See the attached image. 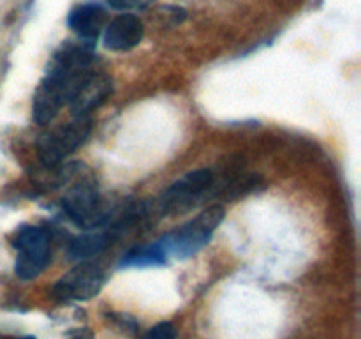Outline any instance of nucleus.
<instances>
[{
  "label": "nucleus",
  "mask_w": 361,
  "mask_h": 339,
  "mask_svg": "<svg viewBox=\"0 0 361 339\" xmlns=\"http://www.w3.org/2000/svg\"><path fill=\"white\" fill-rule=\"evenodd\" d=\"M71 339H94V334H92L90 331H81V332H78V334L74 335V338H71Z\"/></svg>",
  "instance_id": "nucleus-16"
},
{
  "label": "nucleus",
  "mask_w": 361,
  "mask_h": 339,
  "mask_svg": "<svg viewBox=\"0 0 361 339\" xmlns=\"http://www.w3.org/2000/svg\"><path fill=\"white\" fill-rule=\"evenodd\" d=\"M214 184V173L210 170H196L182 179L176 180L171 187L162 196V210H169V208H189L194 205V201L208 191Z\"/></svg>",
  "instance_id": "nucleus-7"
},
{
  "label": "nucleus",
  "mask_w": 361,
  "mask_h": 339,
  "mask_svg": "<svg viewBox=\"0 0 361 339\" xmlns=\"http://www.w3.org/2000/svg\"><path fill=\"white\" fill-rule=\"evenodd\" d=\"M224 215L226 212L221 205H212L182 228L162 237L159 246L166 254H171L178 260H187L210 242L212 233L221 225Z\"/></svg>",
  "instance_id": "nucleus-2"
},
{
  "label": "nucleus",
  "mask_w": 361,
  "mask_h": 339,
  "mask_svg": "<svg viewBox=\"0 0 361 339\" xmlns=\"http://www.w3.org/2000/svg\"><path fill=\"white\" fill-rule=\"evenodd\" d=\"M69 102V92L55 78L46 74L34 95V120L39 126L51 122L60 109Z\"/></svg>",
  "instance_id": "nucleus-8"
},
{
  "label": "nucleus",
  "mask_w": 361,
  "mask_h": 339,
  "mask_svg": "<svg viewBox=\"0 0 361 339\" xmlns=\"http://www.w3.org/2000/svg\"><path fill=\"white\" fill-rule=\"evenodd\" d=\"M145 35L143 21L136 14H120L104 27V46L111 52H129Z\"/></svg>",
  "instance_id": "nucleus-9"
},
{
  "label": "nucleus",
  "mask_w": 361,
  "mask_h": 339,
  "mask_svg": "<svg viewBox=\"0 0 361 339\" xmlns=\"http://www.w3.org/2000/svg\"><path fill=\"white\" fill-rule=\"evenodd\" d=\"M106 246H108V237L101 235V233H92V235L78 237L71 244L69 254L73 260H85V258H90L94 254L101 253Z\"/></svg>",
  "instance_id": "nucleus-12"
},
{
  "label": "nucleus",
  "mask_w": 361,
  "mask_h": 339,
  "mask_svg": "<svg viewBox=\"0 0 361 339\" xmlns=\"http://www.w3.org/2000/svg\"><path fill=\"white\" fill-rule=\"evenodd\" d=\"M60 186L66 187L63 208L67 215L83 228H95L108 221L109 207L99 194L90 170L81 162H71L59 172Z\"/></svg>",
  "instance_id": "nucleus-1"
},
{
  "label": "nucleus",
  "mask_w": 361,
  "mask_h": 339,
  "mask_svg": "<svg viewBox=\"0 0 361 339\" xmlns=\"http://www.w3.org/2000/svg\"><path fill=\"white\" fill-rule=\"evenodd\" d=\"M104 285V272L90 261H83L63 274L53 286V295L59 300H88L97 295Z\"/></svg>",
  "instance_id": "nucleus-5"
},
{
  "label": "nucleus",
  "mask_w": 361,
  "mask_h": 339,
  "mask_svg": "<svg viewBox=\"0 0 361 339\" xmlns=\"http://www.w3.org/2000/svg\"><path fill=\"white\" fill-rule=\"evenodd\" d=\"M21 339H35L34 335H25V338H21Z\"/></svg>",
  "instance_id": "nucleus-17"
},
{
  "label": "nucleus",
  "mask_w": 361,
  "mask_h": 339,
  "mask_svg": "<svg viewBox=\"0 0 361 339\" xmlns=\"http://www.w3.org/2000/svg\"><path fill=\"white\" fill-rule=\"evenodd\" d=\"M108 13L99 4H81L69 14V28H73L85 41H95L99 34L104 30Z\"/></svg>",
  "instance_id": "nucleus-10"
},
{
  "label": "nucleus",
  "mask_w": 361,
  "mask_h": 339,
  "mask_svg": "<svg viewBox=\"0 0 361 339\" xmlns=\"http://www.w3.org/2000/svg\"><path fill=\"white\" fill-rule=\"evenodd\" d=\"M109 7L115 11H134V9H145L150 4H154V0H108Z\"/></svg>",
  "instance_id": "nucleus-14"
},
{
  "label": "nucleus",
  "mask_w": 361,
  "mask_h": 339,
  "mask_svg": "<svg viewBox=\"0 0 361 339\" xmlns=\"http://www.w3.org/2000/svg\"><path fill=\"white\" fill-rule=\"evenodd\" d=\"M143 339H176V328L169 321H162L155 325Z\"/></svg>",
  "instance_id": "nucleus-13"
},
{
  "label": "nucleus",
  "mask_w": 361,
  "mask_h": 339,
  "mask_svg": "<svg viewBox=\"0 0 361 339\" xmlns=\"http://www.w3.org/2000/svg\"><path fill=\"white\" fill-rule=\"evenodd\" d=\"M166 263V253L161 246H137L127 251L126 256L120 260L122 268H145V267H161Z\"/></svg>",
  "instance_id": "nucleus-11"
},
{
  "label": "nucleus",
  "mask_w": 361,
  "mask_h": 339,
  "mask_svg": "<svg viewBox=\"0 0 361 339\" xmlns=\"http://www.w3.org/2000/svg\"><path fill=\"white\" fill-rule=\"evenodd\" d=\"M111 90L113 81L108 74L102 73V71L99 69L90 71V73L81 80V83L78 85L74 94L71 95V112L76 117L88 115V113L94 112L95 108H99V106L111 95Z\"/></svg>",
  "instance_id": "nucleus-6"
},
{
  "label": "nucleus",
  "mask_w": 361,
  "mask_h": 339,
  "mask_svg": "<svg viewBox=\"0 0 361 339\" xmlns=\"http://www.w3.org/2000/svg\"><path fill=\"white\" fill-rule=\"evenodd\" d=\"M18 256L14 263V272L23 281H30L41 275L48 267L51 251H49V237L39 226H23L13 240Z\"/></svg>",
  "instance_id": "nucleus-4"
},
{
  "label": "nucleus",
  "mask_w": 361,
  "mask_h": 339,
  "mask_svg": "<svg viewBox=\"0 0 361 339\" xmlns=\"http://www.w3.org/2000/svg\"><path fill=\"white\" fill-rule=\"evenodd\" d=\"M92 131V119L88 115L76 117L73 122L60 126L42 134L37 141L39 159L46 168L59 166L67 155L76 152Z\"/></svg>",
  "instance_id": "nucleus-3"
},
{
  "label": "nucleus",
  "mask_w": 361,
  "mask_h": 339,
  "mask_svg": "<svg viewBox=\"0 0 361 339\" xmlns=\"http://www.w3.org/2000/svg\"><path fill=\"white\" fill-rule=\"evenodd\" d=\"M111 320H115V325H118L123 332H136L137 331V321H134L133 318L127 316V314H109Z\"/></svg>",
  "instance_id": "nucleus-15"
}]
</instances>
